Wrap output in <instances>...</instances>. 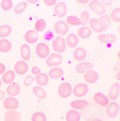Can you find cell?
<instances>
[{"label":"cell","instance_id":"6da1fadb","mask_svg":"<svg viewBox=\"0 0 120 121\" xmlns=\"http://www.w3.org/2000/svg\"><path fill=\"white\" fill-rule=\"evenodd\" d=\"M52 46L53 50L56 53L64 52L66 49L65 39L61 37H57L53 41Z\"/></svg>","mask_w":120,"mask_h":121},{"label":"cell","instance_id":"7a4b0ae2","mask_svg":"<svg viewBox=\"0 0 120 121\" xmlns=\"http://www.w3.org/2000/svg\"><path fill=\"white\" fill-rule=\"evenodd\" d=\"M89 9L99 16L104 15L105 13L104 7L99 1L94 0L90 3L88 5Z\"/></svg>","mask_w":120,"mask_h":121},{"label":"cell","instance_id":"3957f363","mask_svg":"<svg viewBox=\"0 0 120 121\" xmlns=\"http://www.w3.org/2000/svg\"><path fill=\"white\" fill-rule=\"evenodd\" d=\"M62 61V58L58 54L52 53L50 54L46 60V64L49 67L57 66L61 64Z\"/></svg>","mask_w":120,"mask_h":121},{"label":"cell","instance_id":"277c9868","mask_svg":"<svg viewBox=\"0 0 120 121\" xmlns=\"http://www.w3.org/2000/svg\"><path fill=\"white\" fill-rule=\"evenodd\" d=\"M72 91L71 85L67 82H64L58 88V93L60 97L66 98L70 95Z\"/></svg>","mask_w":120,"mask_h":121},{"label":"cell","instance_id":"5b68a950","mask_svg":"<svg viewBox=\"0 0 120 121\" xmlns=\"http://www.w3.org/2000/svg\"><path fill=\"white\" fill-rule=\"evenodd\" d=\"M88 91V86L84 83H79L73 87L72 93L75 96L81 98L84 96Z\"/></svg>","mask_w":120,"mask_h":121},{"label":"cell","instance_id":"8992f818","mask_svg":"<svg viewBox=\"0 0 120 121\" xmlns=\"http://www.w3.org/2000/svg\"><path fill=\"white\" fill-rule=\"evenodd\" d=\"M36 50L37 55L42 59L47 57L49 54V49L48 47L43 43H38L36 47Z\"/></svg>","mask_w":120,"mask_h":121},{"label":"cell","instance_id":"52a82bcc","mask_svg":"<svg viewBox=\"0 0 120 121\" xmlns=\"http://www.w3.org/2000/svg\"><path fill=\"white\" fill-rule=\"evenodd\" d=\"M54 28L57 34L61 36L65 35L68 30V26L66 23L62 21L57 22L54 26Z\"/></svg>","mask_w":120,"mask_h":121},{"label":"cell","instance_id":"ba28073f","mask_svg":"<svg viewBox=\"0 0 120 121\" xmlns=\"http://www.w3.org/2000/svg\"><path fill=\"white\" fill-rule=\"evenodd\" d=\"M3 106L5 109L8 110H14L19 107L18 100L13 97H8L5 99L3 102Z\"/></svg>","mask_w":120,"mask_h":121},{"label":"cell","instance_id":"9c48e42d","mask_svg":"<svg viewBox=\"0 0 120 121\" xmlns=\"http://www.w3.org/2000/svg\"><path fill=\"white\" fill-rule=\"evenodd\" d=\"M99 75L96 72L92 70L87 71L83 75V78L85 81L89 83L92 84L95 82L98 79Z\"/></svg>","mask_w":120,"mask_h":121},{"label":"cell","instance_id":"30bf717a","mask_svg":"<svg viewBox=\"0 0 120 121\" xmlns=\"http://www.w3.org/2000/svg\"><path fill=\"white\" fill-rule=\"evenodd\" d=\"M120 92V85L115 83L111 86L108 91V98L110 100H114L117 98Z\"/></svg>","mask_w":120,"mask_h":121},{"label":"cell","instance_id":"8fae6325","mask_svg":"<svg viewBox=\"0 0 120 121\" xmlns=\"http://www.w3.org/2000/svg\"><path fill=\"white\" fill-rule=\"evenodd\" d=\"M4 119L5 121H21V114L16 111H8L5 114Z\"/></svg>","mask_w":120,"mask_h":121},{"label":"cell","instance_id":"7c38bea8","mask_svg":"<svg viewBox=\"0 0 120 121\" xmlns=\"http://www.w3.org/2000/svg\"><path fill=\"white\" fill-rule=\"evenodd\" d=\"M54 11L55 14L60 18H62L66 13V7L64 2L58 3L54 7Z\"/></svg>","mask_w":120,"mask_h":121},{"label":"cell","instance_id":"4fadbf2b","mask_svg":"<svg viewBox=\"0 0 120 121\" xmlns=\"http://www.w3.org/2000/svg\"><path fill=\"white\" fill-rule=\"evenodd\" d=\"M28 66L26 63L20 60L16 62L14 66V70L16 73L19 75H23L28 71Z\"/></svg>","mask_w":120,"mask_h":121},{"label":"cell","instance_id":"5bb4252c","mask_svg":"<svg viewBox=\"0 0 120 121\" xmlns=\"http://www.w3.org/2000/svg\"><path fill=\"white\" fill-rule=\"evenodd\" d=\"M119 107L115 102L110 103L106 110V115L108 117L112 118L116 116L118 112Z\"/></svg>","mask_w":120,"mask_h":121},{"label":"cell","instance_id":"9a60e30c","mask_svg":"<svg viewBox=\"0 0 120 121\" xmlns=\"http://www.w3.org/2000/svg\"><path fill=\"white\" fill-rule=\"evenodd\" d=\"M94 102L101 106H105L108 104V98L100 92L95 93L93 96Z\"/></svg>","mask_w":120,"mask_h":121},{"label":"cell","instance_id":"2e32d148","mask_svg":"<svg viewBox=\"0 0 120 121\" xmlns=\"http://www.w3.org/2000/svg\"><path fill=\"white\" fill-rule=\"evenodd\" d=\"M88 24L91 30L95 32L99 33L103 31L101 24L99 20L96 19H91L89 20Z\"/></svg>","mask_w":120,"mask_h":121},{"label":"cell","instance_id":"e0dca14e","mask_svg":"<svg viewBox=\"0 0 120 121\" xmlns=\"http://www.w3.org/2000/svg\"><path fill=\"white\" fill-rule=\"evenodd\" d=\"M25 39L27 43L30 44H33L38 40V36L35 30H28L25 34Z\"/></svg>","mask_w":120,"mask_h":121},{"label":"cell","instance_id":"ac0fdd59","mask_svg":"<svg viewBox=\"0 0 120 121\" xmlns=\"http://www.w3.org/2000/svg\"><path fill=\"white\" fill-rule=\"evenodd\" d=\"M86 52L84 49L81 48H77L73 52V58L77 61H82L86 57Z\"/></svg>","mask_w":120,"mask_h":121},{"label":"cell","instance_id":"d6986e66","mask_svg":"<svg viewBox=\"0 0 120 121\" xmlns=\"http://www.w3.org/2000/svg\"><path fill=\"white\" fill-rule=\"evenodd\" d=\"M67 46L70 48L76 47L78 43L79 40L76 35L71 34L68 35L66 39Z\"/></svg>","mask_w":120,"mask_h":121},{"label":"cell","instance_id":"ffe728a7","mask_svg":"<svg viewBox=\"0 0 120 121\" xmlns=\"http://www.w3.org/2000/svg\"><path fill=\"white\" fill-rule=\"evenodd\" d=\"M20 91V87L18 84L13 83L9 85L7 88V93L9 95L14 96L19 94Z\"/></svg>","mask_w":120,"mask_h":121},{"label":"cell","instance_id":"44dd1931","mask_svg":"<svg viewBox=\"0 0 120 121\" xmlns=\"http://www.w3.org/2000/svg\"><path fill=\"white\" fill-rule=\"evenodd\" d=\"M97 40L102 43H112L116 41V37L112 35H100L97 37Z\"/></svg>","mask_w":120,"mask_h":121},{"label":"cell","instance_id":"7402d4cb","mask_svg":"<svg viewBox=\"0 0 120 121\" xmlns=\"http://www.w3.org/2000/svg\"><path fill=\"white\" fill-rule=\"evenodd\" d=\"M15 77V74L12 71H7L5 72L2 77L3 82L5 84H9L12 83Z\"/></svg>","mask_w":120,"mask_h":121},{"label":"cell","instance_id":"603a6c76","mask_svg":"<svg viewBox=\"0 0 120 121\" xmlns=\"http://www.w3.org/2000/svg\"><path fill=\"white\" fill-rule=\"evenodd\" d=\"M91 34V30L88 27H83L80 28L77 32V35L80 39H86L90 37Z\"/></svg>","mask_w":120,"mask_h":121},{"label":"cell","instance_id":"cb8c5ba5","mask_svg":"<svg viewBox=\"0 0 120 121\" xmlns=\"http://www.w3.org/2000/svg\"><path fill=\"white\" fill-rule=\"evenodd\" d=\"M88 104L86 101L84 100H76L71 102L70 106L72 108L77 110H81L88 106Z\"/></svg>","mask_w":120,"mask_h":121},{"label":"cell","instance_id":"d4e9b609","mask_svg":"<svg viewBox=\"0 0 120 121\" xmlns=\"http://www.w3.org/2000/svg\"><path fill=\"white\" fill-rule=\"evenodd\" d=\"M63 70L60 68H53L49 70L48 76L52 79H56L59 78L63 75Z\"/></svg>","mask_w":120,"mask_h":121},{"label":"cell","instance_id":"484cf974","mask_svg":"<svg viewBox=\"0 0 120 121\" xmlns=\"http://www.w3.org/2000/svg\"><path fill=\"white\" fill-rule=\"evenodd\" d=\"M66 121H79L80 118V114L74 110L69 111L66 115Z\"/></svg>","mask_w":120,"mask_h":121},{"label":"cell","instance_id":"4316f807","mask_svg":"<svg viewBox=\"0 0 120 121\" xmlns=\"http://www.w3.org/2000/svg\"><path fill=\"white\" fill-rule=\"evenodd\" d=\"M20 54L22 58L24 60H28L30 56V49L29 47L26 44H24L20 48Z\"/></svg>","mask_w":120,"mask_h":121},{"label":"cell","instance_id":"83f0119b","mask_svg":"<svg viewBox=\"0 0 120 121\" xmlns=\"http://www.w3.org/2000/svg\"><path fill=\"white\" fill-rule=\"evenodd\" d=\"M92 65L89 62H82L76 65V70L79 74H82L87 70L92 68Z\"/></svg>","mask_w":120,"mask_h":121},{"label":"cell","instance_id":"f1b7e54d","mask_svg":"<svg viewBox=\"0 0 120 121\" xmlns=\"http://www.w3.org/2000/svg\"><path fill=\"white\" fill-rule=\"evenodd\" d=\"M36 82L40 86H43L47 85L49 78L47 75L42 73L38 74L36 78Z\"/></svg>","mask_w":120,"mask_h":121},{"label":"cell","instance_id":"f546056e","mask_svg":"<svg viewBox=\"0 0 120 121\" xmlns=\"http://www.w3.org/2000/svg\"><path fill=\"white\" fill-rule=\"evenodd\" d=\"M12 45L8 40L2 39L0 40V52L2 53H7L11 50Z\"/></svg>","mask_w":120,"mask_h":121},{"label":"cell","instance_id":"4dcf8cb0","mask_svg":"<svg viewBox=\"0 0 120 121\" xmlns=\"http://www.w3.org/2000/svg\"><path fill=\"white\" fill-rule=\"evenodd\" d=\"M99 22L101 24L103 28L102 32L105 31L108 28L110 23V20L108 16L104 15L99 18Z\"/></svg>","mask_w":120,"mask_h":121},{"label":"cell","instance_id":"1f68e13d","mask_svg":"<svg viewBox=\"0 0 120 121\" xmlns=\"http://www.w3.org/2000/svg\"><path fill=\"white\" fill-rule=\"evenodd\" d=\"M32 91L34 94L39 98L43 99L46 96V94L44 90L39 86L34 87L32 89Z\"/></svg>","mask_w":120,"mask_h":121},{"label":"cell","instance_id":"d6a6232c","mask_svg":"<svg viewBox=\"0 0 120 121\" xmlns=\"http://www.w3.org/2000/svg\"><path fill=\"white\" fill-rule=\"evenodd\" d=\"M66 22L68 25L72 26H78L82 25L81 21L75 16H68L66 18Z\"/></svg>","mask_w":120,"mask_h":121},{"label":"cell","instance_id":"836d02e7","mask_svg":"<svg viewBox=\"0 0 120 121\" xmlns=\"http://www.w3.org/2000/svg\"><path fill=\"white\" fill-rule=\"evenodd\" d=\"M12 29L9 26L3 25L0 26V38H5L9 36Z\"/></svg>","mask_w":120,"mask_h":121},{"label":"cell","instance_id":"e575fe53","mask_svg":"<svg viewBox=\"0 0 120 121\" xmlns=\"http://www.w3.org/2000/svg\"><path fill=\"white\" fill-rule=\"evenodd\" d=\"M120 9L117 8L112 10L109 15V18L114 23H118L120 21Z\"/></svg>","mask_w":120,"mask_h":121},{"label":"cell","instance_id":"d590c367","mask_svg":"<svg viewBox=\"0 0 120 121\" xmlns=\"http://www.w3.org/2000/svg\"><path fill=\"white\" fill-rule=\"evenodd\" d=\"M32 121H46L45 115L41 112L34 113L32 117Z\"/></svg>","mask_w":120,"mask_h":121},{"label":"cell","instance_id":"8d00e7d4","mask_svg":"<svg viewBox=\"0 0 120 121\" xmlns=\"http://www.w3.org/2000/svg\"><path fill=\"white\" fill-rule=\"evenodd\" d=\"M46 26V23L44 20L40 19L36 22L35 25L36 30L37 32H40L44 30Z\"/></svg>","mask_w":120,"mask_h":121},{"label":"cell","instance_id":"74e56055","mask_svg":"<svg viewBox=\"0 0 120 121\" xmlns=\"http://www.w3.org/2000/svg\"><path fill=\"white\" fill-rule=\"evenodd\" d=\"M1 7L2 9L4 11H9L12 7V2L10 0H3L1 2Z\"/></svg>","mask_w":120,"mask_h":121},{"label":"cell","instance_id":"f35d334b","mask_svg":"<svg viewBox=\"0 0 120 121\" xmlns=\"http://www.w3.org/2000/svg\"><path fill=\"white\" fill-rule=\"evenodd\" d=\"M89 14L86 11H84L80 14L79 20L82 23V26H85L87 23L89 19Z\"/></svg>","mask_w":120,"mask_h":121},{"label":"cell","instance_id":"ab89813d","mask_svg":"<svg viewBox=\"0 0 120 121\" xmlns=\"http://www.w3.org/2000/svg\"><path fill=\"white\" fill-rule=\"evenodd\" d=\"M27 4L26 2H22L16 5L14 9V10L16 13L20 14L23 12L27 7Z\"/></svg>","mask_w":120,"mask_h":121},{"label":"cell","instance_id":"60d3db41","mask_svg":"<svg viewBox=\"0 0 120 121\" xmlns=\"http://www.w3.org/2000/svg\"><path fill=\"white\" fill-rule=\"evenodd\" d=\"M34 80V78L33 77L30 75L27 76L25 78L24 82V85L27 87L30 86Z\"/></svg>","mask_w":120,"mask_h":121},{"label":"cell","instance_id":"b9f144b4","mask_svg":"<svg viewBox=\"0 0 120 121\" xmlns=\"http://www.w3.org/2000/svg\"><path fill=\"white\" fill-rule=\"evenodd\" d=\"M45 4L48 6H52L56 4V0H43Z\"/></svg>","mask_w":120,"mask_h":121},{"label":"cell","instance_id":"7bdbcfd3","mask_svg":"<svg viewBox=\"0 0 120 121\" xmlns=\"http://www.w3.org/2000/svg\"><path fill=\"white\" fill-rule=\"evenodd\" d=\"M41 72V71L39 68L36 66H34L32 69L31 72L34 75H37L39 74Z\"/></svg>","mask_w":120,"mask_h":121},{"label":"cell","instance_id":"ee69618b","mask_svg":"<svg viewBox=\"0 0 120 121\" xmlns=\"http://www.w3.org/2000/svg\"><path fill=\"white\" fill-rule=\"evenodd\" d=\"M112 2V0H101V4L104 6L107 7L110 5Z\"/></svg>","mask_w":120,"mask_h":121},{"label":"cell","instance_id":"f6af8a7d","mask_svg":"<svg viewBox=\"0 0 120 121\" xmlns=\"http://www.w3.org/2000/svg\"><path fill=\"white\" fill-rule=\"evenodd\" d=\"M114 71H120V61L116 62L112 69Z\"/></svg>","mask_w":120,"mask_h":121},{"label":"cell","instance_id":"bcb514c9","mask_svg":"<svg viewBox=\"0 0 120 121\" xmlns=\"http://www.w3.org/2000/svg\"><path fill=\"white\" fill-rule=\"evenodd\" d=\"M5 70V65L2 63H0V75L4 73Z\"/></svg>","mask_w":120,"mask_h":121},{"label":"cell","instance_id":"7dc6e473","mask_svg":"<svg viewBox=\"0 0 120 121\" xmlns=\"http://www.w3.org/2000/svg\"><path fill=\"white\" fill-rule=\"evenodd\" d=\"M5 94L3 92L0 91V100H2L4 98Z\"/></svg>","mask_w":120,"mask_h":121},{"label":"cell","instance_id":"c3c4849f","mask_svg":"<svg viewBox=\"0 0 120 121\" xmlns=\"http://www.w3.org/2000/svg\"><path fill=\"white\" fill-rule=\"evenodd\" d=\"M115 78L117 81H120V72L118 73L115 76Z\"/></svg>","mask_w":120,"mask_h":121},{"label":"cell","instance_id":"681fc988","mask_svg":"<svg viewBox=\"0 0 120 121\" xmlns=\"http://www.w3.org/2000/svg\"><path fill=\"white\" fill-rule=\"evenodd\" d=\"M87 121H102L101 120L98 119H91Z\"/></svg>","mask_w":120,"mask_h":121},{"label":"cell","instance_id":"f907efd6","mask_svg":"<svg viewBox=\"0 0 120 121\" xmlns=\"http://www.w3.org/2000/svg\"><path fill=\"white\" fill-rule=\"evenodd\" d=\"M88 1H85V0H78L76 1V2H78V3H81V4H84V3H86Z\"/></svg>","mask_w":120,"mask_h":121},{"label":"cell","instance_id":"816d5d0a","mask_svg":"<svg viewBox=\"0 0 120 121\" xmlns=\"http://www.w3.org/2000/svg\"><path fill=\"white\" fill-rule=\"evenodd\" d=\"M30 2H32L30 3H37L38 1V0H34V1H29Z\"/></svg>","mask_w":120,"mask_h":121},{"label":"cell","instance_id":"f5cc1de1","mask_svg":"<svg viewBox=\"0 0 120 121\" xmlns=\"http://www.w3.org/2000/svg\"><path fill=\"white\" fill-rule=\"evenodd\" d=\"M119 54H120V52H119H119H118V54H117V55L118 56V58H119V57H120V55H119Z\"/></svg>","mask_w":120,"mask_h":121},{"label":"cell","instance_id":"db71d44e","mask_svg":"<svg viewBox=\"0 0 120 121\" xmlns=\"http://www.w3.org/2000/svg\"><path fill=\"white\" fill-rule=\"evenodd\" d=\"M1 85H2V82H1V80L0 79V88L1 87Z\"/></svg>","mask_w":120,"mask_h":121},{"label":"cell","instance_id":"11a10c76","mask_svg":"<svg viewBox=\"0 0 120 121\" xmlns=\"http://www.w3.org/2000/svg\"></svg>","mask_w":120,"mask_h":121}]
</instances>
